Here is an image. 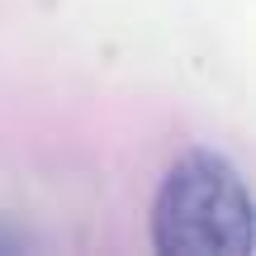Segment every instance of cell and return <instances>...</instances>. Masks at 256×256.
Returning a JSON list of instances; mask_svg holds the SVG:
<instances>
[{
	"mask_svg": "<svg viewBox=\"0 0 256 256\" xmlns=\"http://www.w3.org/2000/svg\"><path fill=\"white\" fill-rule=\"evenodd\" d=\"M152 238L171 256L247 252L252 204L232 162L214 152H190L171 166L152 209Z\"/></svg>",
	"mask_w": 256,
	"mask_h": 256,
	"instance_id": "1",
	"label": "cell"
}]
</instances>
